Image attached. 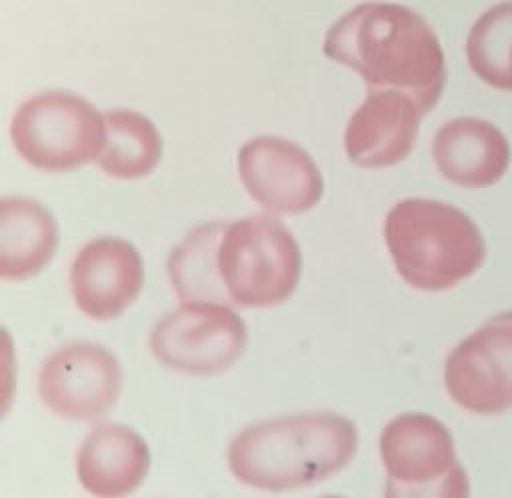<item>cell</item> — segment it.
Wrapping results in <instances>:
<instances>
[{
  "label": "cell",
  "mask_w": 512,
  "mask_h": 498,
  "mask_svg": "<svg viewBox=\"0 0 512 498\" xmlns=\"http://www.w3.org/2000/svg\"><path fill=\"white\" fill-rule=\"evenodd\" d=\"M326 58L352 68L370 90H398L424 116L446 84L444 50L432 26L412 8L362 2L344 12L324 34Z\"/></svg>",
  "instance_id": "1"
},
{
  "label": "cell",
  "mask_w": 512,
  "mask_h": 498,
  "mask_svg": "<svg viewBox=\"0 0 512 498\" xmlns=\"http://www.w3.org/2000/svg\"><path fill=\"white\" fill-rule=\"evenodd\" d=\"M356 448L352 420L336 412H306L246 426L228 446V466L250 488L282 492L334 476L350 464Z\"/></svg>",
  "instance_id": "2"
},
{
  "label": "cell",
  "mask_w": 512,
  "mask_h": 498,
  "mask_svg": "<svg viewBox=\"0 0 512 498\" xmlns=\"http://www.w3.org/2000/svg\"><path fill=\"white\" fill-rule=\"evenodd\" d=\"M384 240L400 278L424 292L456 286L486 258L474 220L458 206L430 198L396 202L384 220Z\"/></svg>",
  "instance_id": "3"
},
{
  "label": "cell",
  "mask_w": 512,
  "mask_h": 498,
  "mask_svg": "<svg viewBox=\"0 0 512 498\" xmlns=\"http://www.w3.org/2000/svg\"><path fill=\"white\" fill-rule=\"evenodd\" d=\"M302 268L294 234L274 216L226 222L218 244V272L230 306L270 308L292 296Z\"/></svg>",
  "instance_id": "4"
},
{
  "label": "cell",
  "mask_w": 512,
  "mask_h": 498,
  "mask_svg": "<svg viewBox=\"0 0 512 498\" xmlns=\"http://www.w3.org/2000/svg\"><path fill=\"white\" fill-rule=\"evenodd\" d=\"M10 140L18 156L42 172H70L98 160L106 142V122L88 100L64 90L26 98L10 120Z\"/></svg>",
  "instance_id": "5"
},
{
  "label": "cell",
  "mask_w": 512,
  "mask_h": 498,
  "mask_svg": "<svg viewBox=\"0 0 512 498\" xmlns=\"http://www.w3.org/2000/svg\"><path fill=\"white\" fill-rule=\"evenodd\" d=\"M386 470V496H466L468 476L460 466L450 430L430 414L392 418L378 440Z\"/></svg>",
  "instance_id": "6"
},
{
  "label": "cell",
  "mask_w": 512,
  "mask_h": 498,
  "mask_svg": "<svg viewBox=\"0 0 512 498\" xmlns=\"http://www.w3.org/2000/svg\"><path fill=\"white\" fill-rule=\"evenodd\" d=\"M248 340L244 320L220 302H182L150 332V350L166 368L212 376L230 368Z\"/></svg>",
  "instance_id": "7"
},
{
  "label": "cell",
  "mask_w": 512,
  "mask_h": 498,
  "mask_svg": "<svg viewBox=\"0 0 512 498\" xmlns=\"http://www.w3.org/2000/svg\"><path fill=\"white\" fill-rule=\"evenodd\" d=\"M444 386L472 414L494 416L512 408V310L492 316L450 350Z\"/></svg>",
  "instance_id": "8"
},
{
  "label": "cell",
  "mask_w": 512,
  "mask_h": 498,
  "mask_svg": "<svg viewBox=\"0 0 512 498\" xmlns=\"http://www.w3.org/2000/svg\"><path fill=\"white\" fill-rule=\"evenodd\" d=\"M120 390L122 368L116 356L94 342H72L54 350L38 374L42 402L66 420L102 418Z\"/></svg>",
  "instance_id": "9"
},
{
  "label": "cell",
  "mask_w": 512,
  "mask_h": 498,
  "mask_svg": "<svg viewBox=\"0 0 512 498\" xmlns=\"http://www.w3.org/2000/svg\"><path fill=\"white\" fill-rule=\"evenodd\" d=\"M238 174L248 196L272 214H304L324 194L322 172L312 156L280 136L244 142L238 150Z\"/></svg>",
  "instance_id": "10"
},
{
  "label": "cell",
  "mask_w": 512,
  "mask_h": 498,
  "mask_svg": "<svg viewBox=\"0 0 512 498\" xmlns=\"http://www.w3.org/2000/svg\"><path fill=\"white\" fill-rule=\"evenodd\" d=\"M142 284V258L124 238L90 240L70 266L74 302L92 320L104 322L120 316L138 298Z\"/></svg>",
  "instance_id": "11"
},
{
  "label": "cell",
  "mask_w": 512,
  "mask_h": 498,
  "mask_svg": "<svg viewBox=\"0 0 512 498\" xmlns=\"http://www.w3.org/2000/svg\"><path fill=\"white\" fill-rule=\"evenodd\" d=\"M424 112L398 90H370L344 130V150L360 168H388L414 148Z\"/></svg>",
  "instance_id": "12"
},
{
  "label": "cell",
  "mask_w": 512,
  "mask_h": 498,
  "mask_svg": "<svg viewBox=\"0 0 512 498\" xmlns=\"http://www.w3.org/2000/svg\"><path fill=\"white\" fill-rule=\"evenodd\" d=\"M432 158L444 180L462 188H488L506 174L510 144L496 124L462 116L436 130Z\"/></svg>",
  "instance_id": "13"
},
{
  "label": "cell",
  "mask_w": 512,
  "mask_h": 498,
  "mask_svg": "<svg viewBox=\"0 0 512 498\" xmlns=\"http://www.w3.org/2000/svg\"><path fill=\"white\" fill-rule=\"evenodd\" d=\"M150 468L144 438L124 424H100L88 432L76 454V476L96 496L134 492Z\"/></svg>",
  "instance_id": "14"
},
{
  "label": "cell",
  "mask_w": 512,
  "mask_h": 498,
  "mask_svg": "<svg viewBox=\"0 0 512 498\" xmlns=\"http://www.w3.org/2000/svg\"><path fill=\"white\" fill-rule=\"evenodd\" d=\"M58 224L36 200L4 196L0 200V276L26 280L54 256Z\"/></svg>",
  "instance_id": "15"
},
{
  "label": "cell",
  "mask_w": 512,
  "mask_h": 498,
  "mask_svg": "<svg viewBox=\"0 0 512 498\" xmlns=\"http://www.w3.org/2000/svg\"><path fill=\"white\" fill-rule=\"evenodd\" d=\"M226 222L200 224L172 248L168 256V278L180 302H220L228 296L218 272V244Z\"/></svg>",
  "instance_id": "16"
},
{
  "label": "cell",
  "mask_w": 512,
  "mask_h": 498,
  "mask_svg": "<svg viewBox=\"0 0 512 498\" xmlns=\"http://www.w3.org/2000/svg\"><path fill=\"white\" fill-rule=\"evenodd\" d=\"M106 142L98 166L112 178L136 180L148 176L162 158V138L144 114L134 110L104 112Z\"/></svg>",
  "instance_id": "17"
},
{
  "label": "cell",
  "mask_w": 512,
  "mask_h": 498,
  "mask_svg": "<svg viewBox=\"0 0 512 498\" xmlns=\"http://www.w3.org/2000/svg\"><path fill=\"white\" fill-rule=\"evenodd\" d=\"M470 70L488 86L512 92V0L484 10L466 38Z\"/></svg>",
  "instance_id": "18"
}]
</instances>
